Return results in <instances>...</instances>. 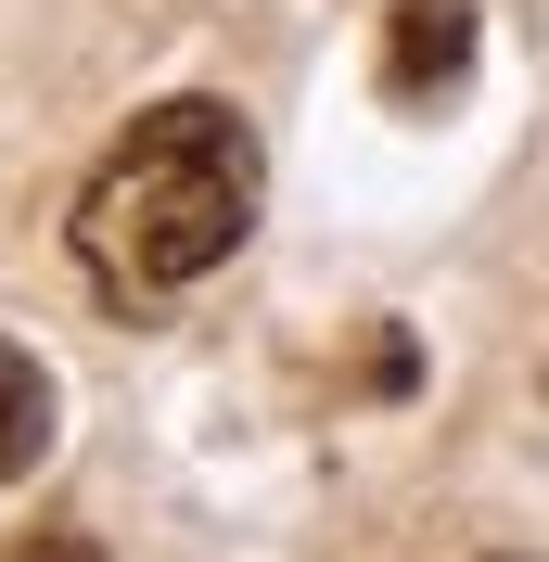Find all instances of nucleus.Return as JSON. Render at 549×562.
Listing matches in <instances>:
<instances>
[{"label": "nucleus", "mask_w": 549, "mask_h": 562, "mask_svg": "<svg viewBox=\"0 0 549 562\" xmlns=\"http://www.w3.org/2000/svg\"><path fill=\"white\" fill-rule=\"evenodd\" d=\"M256 231V128L231 103H154L115 128V154L77 192V281L115 319L179 307L205 269H231V244Z\"/></svg>", "instance_id": "1"}, {"label": "nucleus", "mask_w": 549, "mask_h": 562, "mask_svg": "<svg viewBox=\"0 0 549 562\" xmlns=\"http://www.w3.org/2000/svg\"><path fill=\"white\" fill-rule=\"evenodd\" d=\"M460 77H473V0H396L383 13V103L435 115Z\"/></svg>", "instance_id": "2"}, {"label": "nucleus", "mask_w": 549, "mask_h": 562, "mask_svg": "<svg viewBox=\"0 0 549 562\" xmlns=\"http://www.w3.org/2000/svg\"><path fill=\"white\" fill-rule=\"evenodd\" d=\"M38 448H52V384H38L26 346H0V486L38 473Z\"/></svg>", "instance_id": "3"}, {"label": "nucleus", "mask_w": 549, "mask_h": 562, "mask_svg": "<svg viewBox=\"0 0 549 562\" xmlns=\"http://www.w3.org/2000/svg\"><path fill=\"white\" fill-rule=\"evenodd\" d=\"M13 562H103L90 537H38V550H13Z\"/></svg>", "instance_id": "4"}]
</instances>
